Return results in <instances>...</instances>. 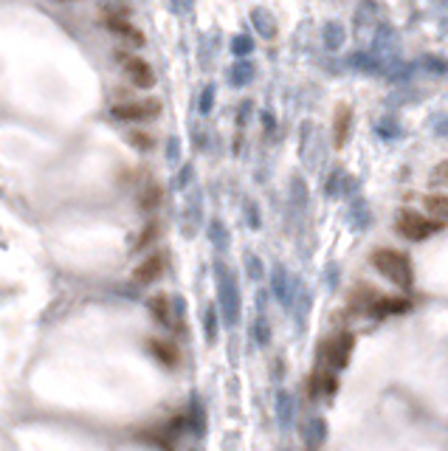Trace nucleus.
<instances>
[{
    "instance_id": "obj_1",
    "label": "nucleus",
    "mask_w": 448,
    "mask_h": 451,
    "mask_svg": "<svg viewBox=\"0 0 448 451\" xmlns=\"http://www.w3.org/2000/svg\"><path fill=\"white\" fill-rule=\"evenodd\" d=\"M372 265H375L389 282L398 288H412V260L398 251V249H378L372 254Z\"/></svg>"
},
{
    "instance_id": "obj_2",
    "label": "nucleus",
    "mask_w": 448,
    "mask_h": 451,
    "mask_svg": "<svg viewBox=\"0 0 448 451\" xmlns=\"http://www.w3.org/2000/svg\"><path fill=\"white\" fill-rule=\"evenodd\" d=\"M440 226H442V223H437V220H431V217H426V214H420V212H415V209H403V212L395 217V232H398L401 237L412 240V243L428 240L434 232H440Z\"/></svg>"
},
{
    "instance_id": "obj_3",
    "label": "nucleus",
    "mask_w": 448,
    "mask_h": 451,
    "mask_svg": "<svg viewBox=\"0 0 448 451\" xmlns=\"http://www.w3.org/2000/svg\"><path fill=\"white\" fill-rule=\"evenodd\" d=\"M161 110H164L161 99H133V102L113 105V116L121 121H147V119H156Z\"/></svg>"
},
{
    "instance_id": "obj_4",
    "label": "nucleus",
    "mask_w": 448,
    "mask_h": 451,
    "mask_svg": "<svg viewBox=\"0 0 448 451\" xmlns=\"http://www.w3.org/2000/svg\"><path fill=\"white\" fill-rule=\"evenodd\" d=\"M121 65H124L127 80H130L138 91H147V88L156 85V73H153V68H149L147 59H141V57H135V54H124V57H121Z\"/></svg>"
},
{
    "instance_id": "obj_5",
    "label": "nucleus",
    "mask_w": 448,
    "mask_h": 451,
    "mask_svg": "<svg viewBox=\"0 0 448 451\" xmlns=\"http://www.w3.org/2000/svg\"><path fill=\"white\" fill-rule=\"evenodd\" d=\"M350 353H352V336L350 333H341V336H336L324 344V361L330 367H344Z\"/></svg>"
},
{
    "instance_id": "obj_6",
    "label": "nucleus",
    "mask_w": 448,
    "mask_h": 451,
    "mask_svg": "<svg viewBox=\"0 0 448 451\" xmlns=\"http://www.w3.org/2000/svg\"><path fill=\"white\" fill-rule=\"evenodd\" d=\"M164 274V257L161 254H149L144 263H138L135 265V282H141V285H149V282H156L158 276Z\"/></svg>"
},
{
    "instance_id": "obj_7",
    "label": "nucleus",
    "mask_w": 448,
    "mask_h": 451,
    "mask_svg": "<svg viewBox=\"0 0 448 451\" xmlns=\"http://www.w3.org/2000/svg\"><path fill=\"white\" fill-rule=\"evenodd\" d=\"M107 29H110V31H116L119 37H124L130 45H144V31H141L138 26H133L130 20L119 17V15L107 17Z\"/></svg>"
},
{
    "instance_id": "obj_8",
    "label": "nucleus",
    "mask_w": 448,
    "mask_h": 451,
    "mask_svg": "<svg viewBox=\"0 0 448 451\" xmlns=\"http://www.w3.org/2000/svg\"><path fill=\"white\" fill-rule=\"evenodd\" d=\"M149 353H153L158 361H164L167 367H178L181 364V350L170 339H153V341H149Z\"/></svg>"
},
{
    "instance_id": "obj_9",
    "label": "nucleus",
    "mask_w": 448,
    "mask_h": 451,
    "mask_svg": "<svg viewBox=\"0 0 448 451\" xmlns=\"http://www.w3.org/2000/svg\"><path fill=\"white\" fill-rule=\"evenodd\" d=\"M350 121H352V113H350V108H347V105H341V108L336 110V121H333L336 147H341V144L347 141V135H350Z\"/></svg>"
},
{
    "instance_id": "obj_10",
    "label": "nucleus",
    "mask_w": 448,
    "mask_h": 451,
    "mask_svg": "<svg viewBox=\"0 0 448 451\" xmlns=\"http://www.w3.org/2000/svg\"><path fill=\"white\" fill-rule=\"evenodd\" d=\"M147 308H149V313H153V319L156 322H161V325H170V316H172V311H170V299L164 296V293H156L153 299L147 302Z\"/></svg>"
},
{
    "instance_id": "obj_11",
    "label": "nucleus",
    "mask_w": 448,
    "mask_h": 451,
    "mask_svg": "<svg viewBox=\"0 0 448 451\" xmlns=\"http://www.w3.org/2000/svg\"><path fill=\"white\" fill-rule=\"evenodd\" d=\"M127 141H130L135 149H153V147H156V135L147 133V130H130V133H127Z\"/></svg>"
},
{
    "instance_id": "obj_12",
    "label": "nucleus",
    "mask_w": 448,
    "mask_h": 451,
    "mask_svg": "<svg viewBox=\"0 0 448 451\" xmlns=\"http://www.w3.org/2000/svg\"><path fill=\"white\" fill-rule=\"evenodd\" d=\"M161 198H164V189L158 186V184H153L147 192H141V198H138V203H141V209H156L158 203H161Z\"/></svg>"
},
{
    "instance_id": "obj_13",
    "label": "nucleus",
    "mask_w": 448,
    "mask_h": 451,
    "mask_svg": "<svg viewBox=\"0 0 448 451\" xmlns=\"http://www.w3.org/2000/svg\"><path fill=\"white\" fill-rule=\"evenodd\" d=\"M426 209H428L431 220L437 217V223H442V217H445V209H448V203H445V198H442V195H434V198H426Z\"/></svg>"
},
{
    "instance_id": "obj_14",
    "label": "nucleus",
    "mask_w": 448,
    "mask_h": 451,
    "mask_svg": "<svg viewBox=\"0 0 448 451\" xmlns=\"http://www.w3.org/2000/svg\"><path fill=\"white\" fill-rule=\"evenodd\" d=\"M158 237V223H147V229H144V235L135 240V251H144L149 243H153Z\"/></svg>"
}]
</instances>
